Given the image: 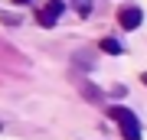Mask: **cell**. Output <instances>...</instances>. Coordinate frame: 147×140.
I'll return each instance as SVG.
<instances>
[{"instance_id":"1","label":"cell","mask_w":147,"mask_h":140,"mask_svg":"<svg viewBox=\"0 0 147 140\" xmlns=\"http://www.w3.org/2000/svg\"><path fill=\"white\" fill-rule=\"evenodd\" d=\"M108 117L118 124V130H121L124 140H141V121L134 117V111L121 108V104H111V108H108Z\"/></svg>"},{"instance_id":"2","label":"cell","mask_w":147,"mask_h":140,"mask_svg":"<svg viewBox=\"0 0 147 140\" xmlns=\"http://www.w3.org/2000/svg\"><path fill=\"white\" fill-rule=\"evenodd\" d=\"M141 23H144V10H141V7L127 3V7H121V10H118V26H121V29L134 33Z\"/></svg>"},{"instance_id":"3","label":"cell","mask_w":147,"mask_h":140,"mask_svg":"<svg viewBox=\"0 0 147 140\" xmlns=\"http://www.w3.org/2000/svg\"><path fill=\"white\" fill-rule=\"evenodd\" d=\"M62 10H65V3H62V0H49L46 7H39V10H36V23L49 29V26H56V23H59Z\"/></svg>"},{"instance_id":"4","label":"cell","mask_w":147,"mask_h":140,"mask_svg":"<svg viewBox=\"0 0 147 140\" xmlns=\"http://www.w3.org/2000/svg\"><path fill=\"white\" fill-rule=\"evenodd\" d=\"M82 94H85V98H88V101H98V98H101V91L95 88L92 82H85V85H82Z\"/></svg>"},{"instance_id":"5","label":"cell","mask_w":147,"mask_h":140,"mask_svg":"<svg viewBox=\"0 0 147 140\" xmlns=\"http://www.w3.org/2000/svg\"><path fill=\"white\" fill-rule=\"evenodd\" d=\"M101 49L111 52V56H118V52H121V42L118 39H101Z\"/></svg>"},{"instance_id":"6","label":"cell","mask_w":147,"mask_h":140,"mask_svg":"<svg viewBox=\"0 0 147 140\" xmlns=\"http://www.w3.org/2000/svg\"><path fill=\"white\" fill-rule=\"evenodd\" d=\"M75 13H79V16H88L92 13V0H75Z\"/></svg>"},{"instance_id":"7","label":"cell","mask_w":147,"mask_h":140,"mask_svg":"<svg viewBox=\"0 0 147 140\" xmlns=\"http://www.w3.org/2000/svg\"><path fill=\"white\" fill-rule=\"evenodd\" d=\"M10 3H16V7H23V3H30V0H10Z\"/></svg>"},{"instance_id":"8","label":"cell","mask_w":147,"mask_h":140,"mask_svg":"<svg viewBox=\"0 0 147 140\" xmlns=\"http://www.w3.org/2000/svg\"><path fill=\"white\" fill-rule=\"evenodd\" d=\"M141 82H144V85H147V72H144V75H141Z\"/></svg>"}]
</instances>
